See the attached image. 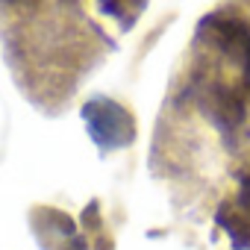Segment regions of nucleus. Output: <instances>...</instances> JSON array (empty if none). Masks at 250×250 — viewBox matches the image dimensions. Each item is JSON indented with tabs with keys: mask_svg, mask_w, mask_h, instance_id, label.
<instances>
[{
	"mask_svg": "<svg viewBox=\"0 0 250 250\" xmlns=\"http://www.w3.org/2000/svg\"><path fill=\"white\" fill-rule=\"evenodd\" d=\"M83 115H85V121H88L91 136H97L103 127L112 130V133H109V147L127 145V142L133 139V127H115V121H124V118H130V115L124 112L118 103H112V100L97 97V100H91V103L83 109Z\"/></svg>",
	"mask_w": 250,
	"mask_h": 250,
	"instance_id": "f257e3e1",
	"label": "nucleus"
},
{
	"mask_svg": "<svg viewBox=\"0 0 250 250\" xmlns=\"http://www.w3.org/2000/svg\"><path fill=\"white\" fill-rule=\"evenodd\" d=\"M145 3H147V0H100V9H103L109 18H115L124 30H127V27H133L136 18L142 15Z\"/></svg>",
	"mask_w": 250,
	"mask_h": 250,
	"instance_id": "f03ea898",
	"label": "nucleus"
}]
</instances>
